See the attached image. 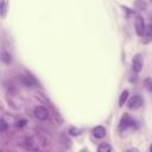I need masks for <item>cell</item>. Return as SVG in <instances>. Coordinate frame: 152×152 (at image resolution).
<instances>
[{
  "mask_svg": "<svg viewBox=\"0 0 152 152\" xmlns=\"http://www.w3.org/2000/svg\"><path fill=\"white\" fill-rule=\"evenodd\" d=\"M33 114H34V116L38 119V120H42V121H44V120H48L49 119V110L45 108V107H43V106H37V107H34V109H33Z\"/></svg>",
  "mask_w": 152,
  "mask_h": 152,
  "instance_id": "cell-1",
  "label": "cell"
},
{
  "mask_svg": "<svg viewBox=\"0 0 152 152\" xmlns=\"http://www.w3.org/2000/svg\"><path fill=\"white\" fill-rule=\"evenodd\" d=\"M134 27H135V32L138 36L142 37L144 33H145V28H146V25L144 23V19L141 15H137L135 17V20H134Z\"/></svg>",
  "mask_w": 152,
  "mask_h": 152,
  "instance_id": "cell-2",
  "label": "cell"
},
{
  "mask_svg": "<svg viewBox=\"0 0 152 152\" xmlns=\"http://www.w3.org/2000/svg\"><path fill=\"white\" fill-rule=\"evenodd\" d=\"M142 69V56L140 53H137L132 59V71L138 74Z\"/></svg>",
  "mask_w": 152,
  "mask_h": 152,
  "instance_id": "cell-3",
  "label": "cell"
},
{
  "mask_svg": "<svg viewBox=\"0 0 152 152\" xmlns=\"http://www.w3.org/2000/svg\"><path fill=\"white\" fill-rule=\"evenodd\" d=\"M142 103H144L142 97L139 96V95H134L128 100V104L127 106H128L129 109H138V108H140L142 106Z\"/></svg>",
  "mask_w": 152,
  "mask_h": 152,
  "instance_id": "cell-4",
  "label": "cell"
},
{
  "mask_svg": "<svg viewBox=\"0 0 152 152\" xmlns=\"http://www.w3.org/2000/svg\"><path fill=\"white\" fill-rule=\"evenodd\" d=\"M134 125V120L126 113L124 114V116L121 118V121H120V129H126L127 127H133Z\"/></svg>",
  "mask_w": 152,
  "mask_h": 152,
  "instance_id": "cell-5",
  "label": "cell"
},
{
  "mask_svg": "<svg viewBox=\"0 0 152 152\" xmlns=\"http://www.w3.org/2000/svg\"><path fill=\"white\" fill-rule=\"evenodd\" d=\"M93 135L95 137V138H97V139H102V138H104V135H106V128L103 127V126H96V127H94L93 128Z\"/></svg>",
  "mask_w": 152,
  "mask_h": 152,
  "instance_id": "cell-6",
  "label": "cell"
},
{
  "mask_svg": "<svg viewBox=\"0 0 152 152\" xmlns=\"http://www.w3.org/2000/svg\"><path fill=\"white\" fill-rule=\"evenodd\" d=\"M21 81H23V83H24L25 86H27V87H33V86L36 84V80H34L31 75H24V76L21 77Z\"/></svg>",
  "mask_w": 152,
  "mask_h": 152,
  "instance_id": "cell-7",
  "label": "cell"
},
{
  "mask_svg": "<svg viewBox=\"0 0 152 152\" xmlns=\"http://www.w3.org/2000/svg\"><path fill=\"white\" fill-rule=\"evenodd\" d=\"M144 36H145V40H144L145 43H148V42L152 40V24H148V25L146 26Z\"/></svg>",
  "mask_w": 152,
  "mask_h": 152,
  "instance_id": "cell-8",
  "label": "cell"
},
{
  "mask_svg": "<svg viewBox=\"0 0 152 152\" xmlns=\"http://www.w3.org/2000/svg\"><path fill=\"white\" fill-rule=\"evenodd\" d=\"M128 95H129V91L128 90H122V93L120 94V97H119V106L120 107H122L125 104V102L128 99Z\"/></svg>",
  "mask_w": 152,
  "mask_h": 152,
  "instance_id": "cell-9",
  "label": "cell"
},
{
  "mask_svg": "<svg viewBox=\"0 0 152 152\" xmlns=\"http://www.w3.org/2000/svg\"><path fill=\"white\" fill-rule=\"evenodd\" d=\"M1 61H2L4 63H6V64H10L11 61H12V57H11L10 52H7V51H2V52H1Z\"/></svg>",
  "mask_w": 152,
  "mask_h": 152,
  "instance_id": "cell-10",
  "label": "cell"
},
{
  "mask_svg": "<svg viewBox=\"0 0 152 152\" xmlns=\"http://www.w3.org/2000/svg\"><path fill=\"white\" fill-rule=\"evenodd\" d=\"M97 151H99V152H109V151H112V147H110L109 144L102 142V144L97 147Z\"/></svg>",
  "mask_w": 152,
  "mask_h": 152,
  "instance_id": "cell-11",
  "label": "cell"
},
{
  "mask_svg": "<svg viewBox=\"0 0 152 152\" xmlns=\"http://www.w3.org/2000/svg\"><path fill=\"white\" fill-rule=\"evenodd\" d=\"M7 11V0H1V17L4 18Z\"/></svg>",
  "mask_w": 152,
  "mask_h": 152,
  "instance_id": "cell-12",
  "label": "cell"
},
{
  "mask_svg": "<svg viewBox=\"0 0 152 152\" xmlns=\"http://www.w3.org/2000/svg\"><path fill=\"white\" fill-rule=\"evenodd\" d=\"M69 134L72 135V137H78V135L81 134V129H80V128H75V127H72V128L69 129Z\"/></svg>",
  "mask_w": 152,
  "mask_h": 152,
  "instance_id": "cell-13",
  "label": "cell"
},
{
  "mask_svg": "<svg viewBox=\"0 0 152 152\" xmlns=\"http://www.w3.org/2000/svg\"><path fill=\"white\" fill-rule=\"evenodd\" d=\"M144 84H145V88L148 90V91H152V80L151 78H146L144 81Z\"/></svg>",
  "mask_w": 152,
  "mask_h": 152,
  "instance_id": "cell-14",
  "label": "cell"
},
{
  "mask_svg": "<svg viewBox=\"0 0 152 152\" xmlns=\"http://www.w3.org/2000/svg\"><path fill=\"white\" fill-rule=\"evenodd\" d=\"M7 129V122L5 121L4 118L0 119V132H5Z\"/></svg>",
  "mask_w": 152,
  "mask_h": 152,
  "instance_id": "cell-15",
  "label": "cell"
},
{
  "mask_svg": "<svg viewBox=\"0 0 152 152\" xmlns=\"http://www.w3.org/2000/svg\"><path fill=\"white\" fill-rule=\"evenodd\" d=\"M137 6L140 8V10H145L146 7H147V5H146V2H142L141 0H138L137 1Z\"/></svg>",
  "mask_w": 152,
  "mask_h": 152,
  "instance_id": "cell-16",
  "label": "cell"
},
{
  "mask_svg": "<svg viewBox=\"0 0 152 152\" xmlns=\"http://www.w3.org/2000/svg\"><path fill=\"white\" fill-rule=\"evenodd\" d=\"M26 122H27V121H26L25 119H21V120H18V121L15 122V126H17V127H24V126L26 125Z\"/></svg>",
  "mask_w": 152,
  "mask_h": 152,
  "instance_id": "cell-17",
  "label": "cell"
},
{
  "mask_svg": "<svg viewBox=\"0 0 152 152\" xmlns=\"http://www.w3.org/2000/svg\"><path fill=\"white\" fill-rule=\"evenodd\" d=\"M150 151H151V152H152V145H151V146H150Z\"/></svg>",
  "mask_w": 152,
  "mask_h": 152,
  "instance_id": "cell-18",
  "label": "cell"
}]
</instances>
